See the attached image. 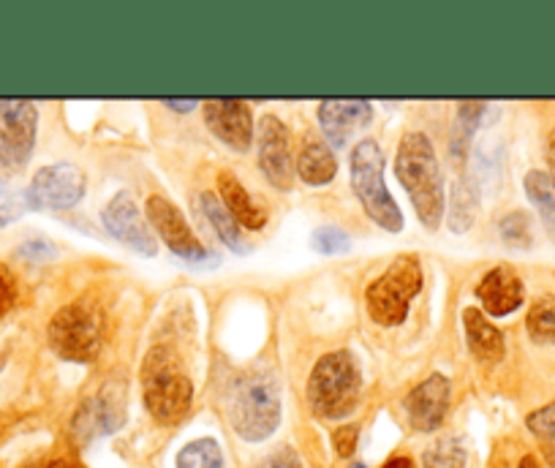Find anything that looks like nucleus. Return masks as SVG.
I'll list each match as a JSON object with an SVG mask.
<instances>
[{"instance_id":"f257e3e1","label":"nucleus","mask_w":555,"mask_h":468,"mask_svg":"<svg viewBox=\"0 0 555 468\" xmlns=\"http://www.w3.org/2000/svg\"><path fill=\"white\" fill-rule=\"evenodd\" d=\"M395 174L409 194L416 216L425 229H439L444 218V178H441L439 158L434 142L423 131L403 134L395 156Z\"/></svg>"},{"instance_id":"f03ea898","label":"nucleus","mask_w":555,"mask_h":468,"mask_svg":"<svg viewBox=\"0 0 555 468\" xmlns=\"http://www.w3.org/2000/svg\"><path fill=\"white\" fill-rule=\"evenodd\" d=\"M145 406L162 425H178L194 406V381L169 346H153L142 363Z\"/></svg>"},{"instance_id":"7ed1b4c3","label":"nucleus","mask_w":555,"mask_h":468,"mask_svg":"<svg viewBox=\"0 0 555 468\" xmlns=\"http://www.w3.org/2000/svg\"><path fill=\"white\" fill-rule=\"evenodd\" d=\"M362 374L351 351H330L313 365L308 379V403L319 419H344L360 403Z\"/></svg>"},{"instance_id":"20e7f679","label":"nucleus","mask_w":555,"mask_h":468,"mask_svg":"<svg viewBox=\"0 0 555 468\" xmlns=\"http://www.w3.org/2000/svg\"><path fill=\"white\" fill-rule=\"evenodd\" d=\"M281 422V398L270 374H245L229 398V425L243 441H264Z\"/></svg>"},{"instance_id":"39448f33","label":"nucleus","mask_w":555,"mask_h":468,"mask_svg":"<svg viewBox=\"0 0 555 468\" xmlns=\"http://www.w3.org/2000/svg\"><path fill=\"white\" fill-rule=\"evenodd\" d=\"M52 351L68 363H93L104 343V313L95 302L74 300L47 327Z\"/></svg>"},{"instance_id":"423d86ee","label":"nucleus","mask_w":555,"mask_h":468,"mask_svg":"<svg viewBox=\"0 0 555 468\" xmlns=\"http://www.w3.org/2000/svg\"><path fill=\"white\" fill-rule=\"evenodd\" d=\"M423 289V268L414 253L395 259L365 289L367 313L382 327H398L409 316V306Z\"/></svg>"},{"instance_id":"0eeeda50","label":"nucleus","mask_w":555,"mask_h":468,"mask_svg":"<svg viewBox=\"0 0 555 468\" xmlns=\"http://www.w3.org/2000/svg\"><path fill=\"white\" fill-rule=\"evenodd\" d=\"M351 188L371 221H376L387 232L403 229V212L384 185V153L373 140H362L351 151Z\"/></svg>"},{"instance_id":"6e6552de","label":"nucleus","mask_w":555,"mask_h":468,"mask_svg":"<svg viewBox=\"0 0 555 468\" xmlns=\"http://www.w3.org/2000/svg\"><path fill=\"white\" fill-rule=\"evenodd\" d=\"M39 112L30 101L0 99V167L20 169L36 145Z\"/></svg>"},{"instance_id":"1a4fd4ad","label":"nucleus","mask_w":555,"mask_h":468,"mask_svg":"<svg viewBox=\"0 0 555 468\" xmlns=\"http://www.w3.org/2000/svg\"><path fill=\"white\" fill-rule=\"evenodd\" d=\"M85 196V174L74 164H50L39 169L25 191L28 210H72Z\"/></svg>"},{"instance_id":"9d476101","label":"nucleus","mask_w":555,"mask_h":468,"mask_svg":"<svg viewBox=\"0 0 555 468\" xmlns=\"http://www.w3.org/2000/svg\"><path fill=\"white\" fill-rule=\"evenodd\" d=\"M147 223L156 229L158 237L167 243L169 251H172L175 257L185 259L189 264L218 262L216 253H210L199 240H196V234L191 232L183 212H180L172 202L164 199V196H151V199H147Z\"/></svg>"},{"instance_id":"9b49d317","label":"nucleus","mask_w":555,"mask_h":468,"mask_svg":"<svg viewBox=\"0 0 555 468\" xmlns=\"http://www.w3.org/2000/svg\"><path fill=\"white\" fill-rule=\"evenodd\" d=\"M256 142H259V169L264 172V178L278 191H289L295 185V158H292L289 129L275 115H264L259 120Z\"/></svg>"},{"instance_id":"f8f14e48","label":"nucleus","mask_w":555,"mask_h":468,"mask_svg":"<svg viewBox=\"0 0 555 468\" xmlns=\"http://www.w3.org/2000/svg\"><path fill=\"white\" fill-rule=\"evenodd\" d=\"M126 422V387L120 381H109L101 387L99 395L85 401L74 417V430L79 439L90 441L95 435L115 433Z\"/></svg>"},{"instance_id":"ddd939ff","label":"nucleus","mask_w":555,"mask_h":468,"mask_svg":"<svg viewBox=\"0 0 555 468\" xmlns=\"http://www.w3.org/2000/svg\"><path fill=\"white\" fill-rule=\"evenodd\" d=\"M101 221L109 229L112 237L122 243V246L133 248L142 257H153L158 251V243L151 232V223L145 221V216L139 212L137 202L131 199V194L120 191L115 194V199H109V205L101 212Z\"/></svg>"},{"instance_id":"4468645a","label":"nucleus","mask_w":555,"mask_h":468,"mask_svg":"<svg viewBox=\"0 0 555 468\" xmlns=\"http://www.w3.org/2000/svg\"><path fill=\"white\" fill-rule=\"evenodd\" d=\"M452 385L444 374H430L428 379L420 381L405 398V414H409L411 428L420 433H434L444 425L447 412H450Z\"/></svg>"},{"instance_id":"2eb2a0df","label":"nucleus","mask_w":555,"mask_h":468,"mask_svg":"<svg viewBox=\"0 0 555 468\" xmlns=\"http://www.w3.org/2000/svg\"><path fill=\"white\" fill-rule=\"evenodd\" d=\"M205 123L218 140L237 153H248L254 145V115L240 99H212L205 104Z\"/></svg>"},{"instance_id":"dca6fc26","label":"nucleus","mask_w":555,"mask_h":468,"mask_svg":"<svg viewBox=\"0 0 555 468\" xmlns=\"http://www.w3.org/2000/svg\"><path fill=\"white\" fill-rule=\"evenodd\" d=\"M373 106L362 99H327L319 104V123L333 147H346V142L371 123Z\"/></svg>"},{"instance_id":"f3484780","label":"nucleus","mask_w":555,"mask_h":468,"mask_svg":"<svg viewBox=\"0 0 555 468\" xmlns=\"http://www.w3.org/2000/svg\"><path fill=\"white\" fill-rule=\"evenodd\" d=\"M477 297L482 302L485 313L490 316H509L512 311L522 306L526 300V286H522L520 275L512 268L501 264V268L490 270L477 286Z\"/></svg>"},{"instance_id":"a211bd4d","label":"nucleus","mask_w":555,"mask_h":468,"mask_svg":"<svg viewBox=\"0 0 555 468\" xmlns=\"http://www.w3.org/2000/svg\"><path fill=\"white\" fill-rule=\"evenodd\" d=\"M463 327H466V343L474 358L482 360V363H499V360H504V335H501V329L479 308H466L463 311Z\"/></svg>"},{"instance_id":"6ab92c4d","label":"nucleus","mask_w":555,"mask_h":468,"mask_svg":"<svg viewBox=\"0 0 555 468\" xmlns=\"http://www.w3.org/2000/svg\"><path fill=\"white\" fill-rule=\"evenodd\" d=\"M218 191H221L223 207H227L229 216H232L240 226L264 229L267 223L264 207H259L254 199H250L248 191L243 188V183H240L232 172L218 174Z\"/></svg>"},{"instance_id":"aec40b11","label":"nucleus","mask_w":555,"mask_h":468,"mask_svg":"<svg viewBox=\"0 0 555 468\" xmlns=\"http://www.w3.org/2000/svg\"><path fill=\"white\" fill-rule=\"evenodd\" d=\"M338 172V161H335L333 151L317 140H308L302 145L300 156H297V174L302 183L308 185H327Z\"/></svg>"},{"instance_id":"412c9836","label":"nucleus","mask_w":555,"mask_h":468,"mask_svg":"<svg viewBox=\"0 0 555 468\" xmlns=\"http://www.w3.org/2000/svg\"><path fill=\"white\" fill-rule=\"evenodd\" d=\"M199 210L202 216L210 221V226L216 229V234L223 240V246L232 248L234 253H248V240L243 237V232H240V223L234 221L232 216H229V210L223 207V202L218 199V196L212 194H202L199 196Z\"/></svg>"},{"instance_id":"4be33fe9","label":"nucleus","mask_w":555,"mask_h":468,"mask_svg":"<svg viewBox=\"0 0 555 468\" xmlns=\"http://www.w3.org/2000/svg\"><path fill=\"white\" fill-rule=\"evenodd\" d=\"M522 185H526L528 199L533 202V207L542 216L544 229L555 240V178L550 172H542V169H531Z\"/></svg>"},{"instance_id":"5701e85b","label":"nucleus","mask_w":555,"mask_h":468,"mask_svg":"<svg viewBox=\"0 0 555 468\" xmlns=\"http://www.w3.org/2000/svg\"><path fill=\"white\" fill-rule=\"evenodd\" d=\"M526 329L533 343L555 346V297L544 295L533 300V306L528 308Z\"/></svg>"},{"instance_id":"b1692460","label":"nucleus","mask_w":555,"mask_h":468,"mask_svg":"<svg viewBox=\"0 0 555 468\" xmlns=\"http://www.w3.org/2000/svg\"><path fill=\"white\" fill-rule=\"evenodd\" d=\"M474 218H477V185L472 180L461 178L452 188V210H450V229L463 234L472 229Z\"/></svg>"},{"instance_id":"393cba45","label":"nucleus","mask_w":555,"mask_h":468,"mask_svg":"<svg viewBox=\"0 0 555 468\" xmlns=\"http://www.w3.org/2000/svg\"><path fill=\"white\" fill-rule=\"evenodd\" d=\"M178 468H223V452L216 439H196L183 446L178 455Z\"/></svg>"},{"instance_id":"a878e982","label":"nucleus","mask_w":555,"mask_h":468,"mask_svg":"<svg viewBox=\"0 0 555 468\" xmlns=\"http://www.w3.org/2000/svg\"><path fill=\"white\" fill-rule=\"evenodd\" d=\"M425 468H466V450L457 439H439L423 455Z\"/></svg>"},{"instance_id":"bb28decb","label":"nucleus","mask_w":555,"mask_h":468,"mask_svg":"<svg viewBox=\"0 0 555 468\" xmlns=\"http://www.w3.org/2000/svg\"><path fill=\"white\" fill-rule=\"evenodd\" d=\"M499 234H501V240H504L509 248H531L533 232H531V218H528V212L515 210L509 212V216L501 218Z\"/></svg>"},{"instance_id":"cd10ccee","label":"nucleus","mask_w":555,"mask_h":468,"mask_svg":"<svg viewBox=\"0 0 555 468\" xmlns=\"http://www.w3.org/2000/svg\"><path fill=\"white\" fill-rule=\"evenodd\" d=\"M311 246L313 251L319 253H344L349 251V234L338 226H319L317 232L311 234Z\"/></svg>"},{"instance_id":"c85d7f7f","label":"nucleus","mask_w":555,"mask_h":468,"mask_svg":"<svg viewBox=\"0 0 555 468\" xmlns=\"http://www.w3.org/2000/svg\"><path fill=\"white\" fill-rule=\"evenodd\" d=\"M28 210V202H25V194H20L12 185L0 183V226H9L17 218L25 216Z\"/></svg>"},{"instance_id":"c756f323","label":"nucleus","mask_w":555,"mask_h":468,"mask_svg":"<svg viewBox=\"0 0 555 468\" xmlns=\"http://www.w3.org/2000/svg\"><path fill=\"white\" fill-rule=\"evenodd\" d=\"M526 425L533 435H539V439L555 441V403H550V406H542V408H537V412L528 414Z\"/></svg>"},{"instance_id":"7c9ffc66","label":"nucleus","mask_w":555,"mask_h":468,"mask_svg":"<svg viewBox=\"0 0 555 468\" xmlns=\"http://www.w3.org/2000/svg\"><path fill=\"white\" fill-rule=\"evenodd\" d=\"M17 302V278L7 264H0V318L7 316Z\"/></svg>"},{"instance_id":"2f4dec72","label":"nucleus","mask_w":555,"mask_h":468,"mask_svg":"<svg viewBox=\"0 0 555 468\" xmlns=\"http://www.w3.org/2000/svg\"><path fill=\"white\" fill-rule=\"evenodd\" d=\"M357 439H360V428L357 425H344V428L335 430L333 441H335V452L340 457H351L357 450Z\"/></svg>"},{"instance_id":"473e14b6","label":"nucleus","mask_w":555,"mask_h":468,"mask_svg":"<svg viewBox=\"0 0 555 468\" xmlns=\"http://www.w3.org/2000/svg\"><path fill=\"white\" fill-rule=\"evenodd\" d=\"M259 468H302V463L295 450L284 446V450H275L272 455H267L264 460L259 463Z\"/></svg>"},{"instance_id":"72a5a7b5","label":"nucleus","mask_w":555,"mask_h":468,"mask_svg":"<svg viewBox=\"0 0 555 468\" xmlns=\"http://www.w3.org/2000/svg\"><path fill=\"white\" fill-rule=\"evenodd\" d=\"M196 104H199V101H196V99H191V101L167 99V101H164V106H167V109H175V112H191Z\"/></svg>"},{"instance_id":"f704fd0d","label":"nucleus","mask_w":555,"mask_h":468,"mask_svg":"<svg viewBox=\"0 0 555 468\" xmlns=\"http://www.w3.org/2000/svg\"><path fill=\"white\" fill-rule=\"evenodd\" d=\"M382 468H414V463H411V457L395 455V457H389Z\"/></svg>"},{"instance_id":"c9c22d12","label":"nucleus","mask_w":555,"mask_h":468,"mask_svg":"<svg viewBox=\"0 0 555 468\" xmlns=\"http://www.w3.org/2000/svg\"><path fill=\"white\" fill-rule=\"evenodd\" d=\"M39 468H82V466H79V463H74V460H68V457H57V460L44 463V466H39Z\"/></svg>"},{"instance_id":"e433bc0d","label":"nucleus","mask_w":555,"mask_h":468,"mask_svg":"<svg viewBox=\"0 0 555 468\" xmlns=\"http://www.w3.org/2000/svg\"><path fill=\"white\" fill-rule=\"evenodd\" d=\"M520 468H542V466H539L537 457H533V455H526V457H522V460H520Z\"/></svg>"},{"instance_id":"4c0bfd02","label":"nucleus","mask_w":555,"mask_h":468,"mask_svg":"<svg viewBox=\"0 0 555 468\" xmlns=\"http://www.w3.org/2000/svg\"><path fill=\"white\" fill-rule=\"evenodd\" d=\"M354 468H367V466H354Z\"/></svg>"}]
</instances>
